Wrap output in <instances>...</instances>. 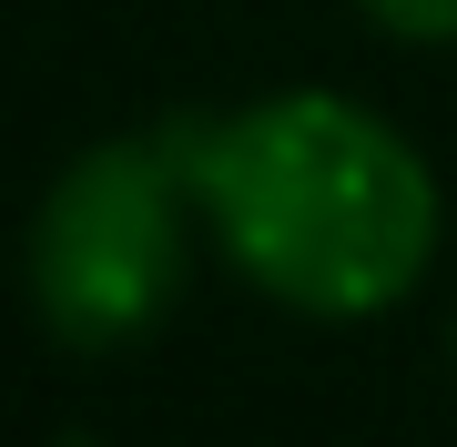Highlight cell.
I'll return each instance as SVG.
<instances>
[{
	"mask_svg": "<svg viewBox=\"0 0 457 447\" xmlns=\"http://www.w3.org/2000/svg\"><path fill=\"white\" fill-rule=\"evenodd\" d=\"M366 11L407 41H457V0H366Z\"/></svg>",
	"mask_w": 457,
	"mask_h": 447,
	"instance_id": "3",
	"label": "cell"
},
{
	"mask_svg": "<svg viewBox=\"0 0 457 447\" xmlns=\"http://www.w3.org/2000/svg\"><path fill=\"white\" fill-rule=\"evenodd\" d=\"M183 153L163 143H92L62 163L31 224V285L62 346H132L183 285Z\"/></svg>",
	"mask_w": 457,
	"mask_h": 447,
	"instance_id": "2",
	"label": "cell"
},
{
	"mask_svg": "<svg viewBox=\"0 0 457 447\" xmlns=\"http://www.w3.org/2000/svg\"><path fill=\"white\" fill-rule=\"evenodd\" d=\"M183 183L213 244L305 315H386L437 254V183L417 143L345 92H275L183 133Z\"/></svg>",
	"mask_w": 457,
	"mask_h": 447,
	"instance_id": "1",
	"label": "cell"
}]
</instances>
